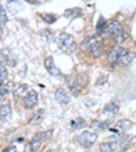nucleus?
<instances>
[{
	"label": "nucleus",
	"instance_id": "nucleus-1",
	"mask_svg": "<svg viewBox=\"0 0 136 152\" xmlns=\"http://www.w3.org/2000/svg\"><path fill=\"white\" fill-rule=\"evenodd\" d=\"M131 139L128 136H120L114 140H109L105 141L99 145V151L101 152H125L129 148Z\"/></svg>",
	"mask_w": 136,
	"mask_h": 152
},
{
	"label": "nucleus",
	"instance_id": "nucleus-2",
	"mask_svg": "<svg viewBox=\"0 0 136 152\" xmlns=\"http://www.w3.org/2000/svg\"><path fill=\"white\" fill-rule=\"evenodd\" d=\"M57 45L63 52H65L67 54H74L78 49V44H76V39L72 37L71 34H67V33H61V34L57 35L56 38Z\"/></svg>",
	"mask_w": 136,
	"mask_h": 152
},
{
	"label": "nucleus",
	"instance_id": "nucleus-3",
	"mask_svg": "<svg viewBox=\"0 0 136 152\" xmlns=\"http://www.w3.org/2000/svg\"><path fill=\"white\" fill-rule=\"evenodd\" d=\"M82 49L85 52L91 53L93 56L98 57L102 52V41L98 37H94V35L93 37H87L82 42Z\"/></svg>",
	"mask_w": 136,
	"mask_h": 152
},
{
	"label": "nucleus",
	"instance_id": "nucleus-4",
	"mask_svg": "<svg viewBox=\"0 0 136 152\" xmlns=\"http://www.w3.org/2000/svg\"><path fill=\"white\" fill-rule=\"evenodd\" d=\"M52 134H53V130H52V129L42 130V132H37L34 136L32 137L30 142H29V147H30V149H32L33 152H37L38 149L42 147V144H44L46 140L51 139Z\"/></svg>",
	"mask_w": 136,
	"mask_h": 152
},
{
	"label": "nucleus",
	"instance_id": "nucleus-5",
	"mask_svg": "<svg viewBox=\"0 0 136 152\" xmlns=\"http://www.w3.org/2000/svg\"><path fill=\"white\" fill-rule=\"evenodd\" d=\"M65 82H67V86H68L70 91L72 92L74 95H78L80 92V90H82L83 86L89 82V79L85 77V76L80 77V76H76V75H70L65 79Z\"/></svg>",
	"mask_w": 136,
	"mask_h": 152
},
{
	"label": "nucleus",
	"instance_id": "nucleus-6",
	"mask_svg": "<svg viewBox=\"0 0 136 152\" xmlns=\"http://www.w3.org/2000/svg\"><path fill=\"white\" fill-rule=\"evenodd\" d=\"M75 140H76V142H79L82 147L90 148V147H93L95 142H97L98 134L95 132H91V130H85V132H82L80 134H78Z\"/></svg>",
	"mask_w": 136,
	"mask_h": 152
},
{
	"label": "nucleus",
	"instance_id": "nucleus-7",
	"mask_svg": "<svg viewBox=\"0 0 136 152\" xmlns=\"http://www.w3.org/2000/svg\"><path fill=\"white\" fill-rule=\"evenodd\" d=\"M127 53H128V50L125 49V48L118 46V45H117V46H114L113 49L109 52V54H108V61H109V64H110L112 66H114L117 63H120L121 57L125 56Z\"/></svg>",
	"mask_w": 136,
	"mask_h": 152
},
{
	"label": "nucleus",
	"instance_id": "nucleus-8",
	"mask_svg": "<svg viewBox=\"0 0 136 152\" xmlns=\"http://www.w3.org/2000/svg\"><path fill=\"white\" fill-rule=\"evenodd\" d=\"M0 60H1L3 64H6V65H8V66H15L16 63H18L15 54H14L12 50L8 49V48H3V49L0 50Z\"/></svg>",
	"mask_w": 136,
	"mask_h": 152
},
{
	"label": "nucleus",
	"instance_id": "nucleus-9",
	"mask_svg": "<svg viewBox=\"0 0 136 152\" xmlns=\"http://www.w3.org/2000/svg\"><path fill=\"white\" fill-rule=\"evenodd\" d=\"M44 65H45V69L48 71L49 75L54 76V77H63V73H61V71L59 69V66L54 64V60L52 56H48L46 58H45Z\"/></svg>",
	"mask_w": 136,
	"mask_h": 152
},
{
	"label": "nucleus",
	"instance_id": "nucleus-10",
	"mask_svg": "<svg viewBox=\"0 0 136 152\" xmlns=\"http://www.w3.org/2000/svg\"><path fill=\"white\" fill-rule=\"evenodd\" d=\"M38 103V94L35 90H30L23 98V104L26 109H34Z\"/></svg>",
	"mask_w": 136,
	"mask_h": 152
},
{
	"label": "nucleus",
	"instance_id": "nucleus-11",
	"mask_svg": "<svg viewBox=\"0 0 136 152\" xmlns=\"http://www.w3.org/2000/svg\"><path fill=\"white\" fill-rule=\"evenodd\" d=\"M54 98L60 104H68L70 103V92L63 87H59L54 91Z\"/></svg>",
	"mask_w": 136,
	"mask_h": 152
},
{
	"label": "nucleus",
	"instance_id": "nucleus-12",
	"mask_svg": "<svg viewBox=\"0 0 136 152\" xmlns=\"http://www.w3.org/2000/svg\"><path fill=\"white\" fill-rule=\"evenodd\" d=\"M120 30H121L120 22H117V20H112V22H108V23H106V26H105V28H104V31H102V34L113 37V35L116 34V33H118Z\"/></svg>",
	"mask_w": 136,
	"mask_h": 152
},
{
	"label": "nucleus",
	"instance_id": "nucleus-13",
	"mask_svg": "<svg viewBox=\"0 0 136 152\" xmlns=\"http://www.w3.org/2000/svg\"><path fill=\"white\" fill-rule=\"evenodd\" d=\"M131 126H132V122H131V121L121 120V121H118V122L114 124L113 126L109 128V130H110V132H113V133H118V134H121L124 130H127L128 128H131Z\"/></svg>",
	"mask_w": 136,
	"mask_h": 152
},
{
	"label": "nucleus",
	"instance_id": "nucleus-14",
	"mask_svg": "<svg viewBox=\"0 0 136 152\" xmlns=\"http://www.w3.org/2000/svg\"><path fill=\"white\" fill-rule=\"evenodd\" d=\"M91 128L95 130H104V129H106V128H110V122H109V121L94 120L91 122Z\"/></svg>",
	"mask_w": 136,
	"mask_h": 152
},
{
	"label": "nucleus",
	"instance_id": "nucleus-15",
	"mask_svg": "<svg viewBox=\"0 0 136 152\" xmlns=\"http://www.w3.org/2000/svg\"><path fill=\"white\" fill-rule=\"evenodd\" d=\"M104 113L109 114V115H114L118 113V104L116 102H109L106 106L104 107Z\"/></svg>",
	"mask_w": 136,
	"mask_h": 152
},
{
	"label": "nucleus",
	"instance_id": "nucleus-16",
	"mask_svg": "<svg viewBox=\"0 0 136 152\" xmlns=\"http://www.w3.org/2000/svg\"><path fill=\"white\" fill-rule=\"evenodd\" d=\"M29 91H30V90H29L27 84H19L18 87L14 90V95H15V98H21V96L25 98V95L27 94Z\"/></svg>",
	"mask_w": 136,
	"mask_h": 152
},
{
	"label": "nucleus",
	"instance_id": "nucleus-17",
	"mask_svg": "<svg viewBox=\"0 0 136 152\" xmlns=\"http://www.w3.org/2000/svg\"><path fill=\"white\" fill-rule=\"evenodd\" d=\"M11 113H12V107L10 103H4L0 106V120H6Z\"/></svg>",
	"mask_w": 136,
	"mask_h": 152
},
{
	"label": "nucleus",
	"instance_id": "nucleus-18",
	"mask_svg": "<svg viewBox=\"0 0 136 152\" xmlns=\"http://www.w3.org/2000/svg\"><path fill=\"white\" fill-rule=\"evenodd\" d=\"M42 117H44V110H42V109L35 110L34 114H33V117L29 120V124H30V125H32V124H40L42 120Z\"/></svg>",
	"mask_w": 136,
	"mask_h": 152
},
{
	"label": "nucleus",
	"instance_id": "nucleus-19",
	"mask_svg": "<svg viewBox=\"0 0 136 152\" xmlns=\"http://www.w3.org/2000/svg\"><path fill=\"white\" fill-rule=\"evenodd\" d=\"M71 129H82L86 126V120L85 118H76V120L71 121Z\"/></svg>",
	"mask_w": 136,
	"mask_h": 152
},
{
	"label": "nucleus",
	"instance_id": "nucleus-20",
	"mask_svg": "<svg viewBox=\"0 0 136 152\" xmlns=\"http://www.w3.org/2000/svg\"><path fill=\"white\" fill-rule=\"evenodd\" d=\"M135 58H136V56H135V53H129L128 52L125 56H123L121 57V60H120V63L121 64H124V65H131V64L135 61Z\"/></svg>",
	"mask_w": 136,
	"mask_h": 152
},
{
	"label": "nucleus",
	"instance_id": "nucleus-21",
	"mask_svg": "<svg viewBox=\"0 0 136 152\" xmlns=\"http://www.w3.org/2000/svg\"><path fill=\"white\" fill-rule=\"evenodd\" d=\"M127 37H128V34L125 31H118V33H116V34L113 35V39H114V42L116 44H118V46H120V44H123L125 39H127Z\"/></svg>",
	"mask_w": 136,
	"mask_h": 152
},
{
	"label": "nucleus",
	"instance_id": "nucleus-22",
	"mask_svg": "<svg viewBox=\"0 0 136 152\" xmlns=\"http://www.w3.org/2000/svg\"><path fill=\"white\" fill-rule=\"evenodd\" d=\"M12 87H14V84H12V82H8V83H6V84H3V87L0 88V96H7V95L11 92V90H12Z\"/></svg>",
	"mask_w": 136,
	"mask_h": 152
},
{
	"label": "nucleus",
	"instance_id": "nucleus-23",
	"mask_svg": "<svg viewBox=\"0 0 136 152\" xmlns=\"http://www.w3.org/2000/svg\"><path fill=\"white\" fill-rule=\"evenodd\" d=\"M64 15L68 16V18L80 16V15H82V10H80V8H70V10H67L65 12H64Z\"/></svg>",
	"mask_w": 136,
	"mask_h": 152
},
{
	"label": "nucleus",
	"instance_id": "nucleus-24",
	"mask_svg": "<svg viewBox=\"0 0 136 152\" xmlns=\"http://www.w3.org/2000/svg\"><path fill=\"white\" fill-rule=\"evenodd\" d=\"M7 77H8V72H7V68H6V65H4V64L0 61V80L3 82V80H6Z\"/></svg>",
	"mask_w": 136,
	"mask_h": 152
},
{
	"label": "nucleus",
	"instance_id": "nucleus-25",
	"mask_svg": "<svg viewBox=\"0 0 136 152\" xmlns=\"http://www.w3.org/2000/svg\"><path fill=\"white\" fill-rule=\"evenodd\" d=\"M41 18L44 19L46 23H53L57 19L56 15H53V14H41Z\"/></svg>",
	"mask_w": 136,
	"mask_h": 152
},
{
	"label": "nucleus",
	"instance_id": "nucleus-26",
	"mask_svg": "<svg viewBox=\"0 0 136 152\" xmlns=\"http://www.w3.org/2000/svg\"><path fill=\"white\" fill-rule=\"evenodd\" d=\"M106 20H105V18L104 16H101L99 18V22H98V25H97V33L98 34H102V31H104V28H105V26H106Z\"/></svg>",
	"mask_w": 136,
	"mask_h": 152
},
{
	"label": "nucleus",
	"instance_id": "nucleus-27",
	"mask_svg": "<svg viewBox=\"0 0 136 152\" xmlns=\"http://www.w3.org/2000/svg\"><path fill=\"white\" fill-rule=\"evenodd\" d=\"M7 20H8V18H7V12H6V10H4L3 4L0 3V23H6Z\"/></svg>",
	"mask_w": 136,
	"mask_h": 152
},
{
	"label": "nucleus",
	"instance_id": "nucleus-28",
	"mask_svg": "<svg viewBox=\"0 0 136 152\" xmlns=\"http://www.w3.org/2000/svg\"><path fill=\"white\" fill-rule=\"evenodd\" d=\"M7 4H8V7H10V8H11V10H12V11H14V14H16V11H18V8H19V7H21V6H22V4L19 3V1H8V3H7Z\"/></svg>",
	"mask_w": 136,
	"mask_h": 152
},
{
	"label": "nucleus",
	"instance_id": "nucleus-29",
	"mask_svg": "<svg viewBox=\"0 0 136 152\" xmlns=\"http://www.w3.org/2000/svg\"><path fill=\"white\" fill-rule=\"evenodd\" d=\"M14 151H15V148H14V147H7V148L3 149L1 152H14Z\"/></svg>",
	"mask_w": 136,
	"mask_h": 152
},
{
	"label": "nucleus",
	"instance_id": "nucleus-30",
	"mask_svg": "<svg viewBox=\"0 0 136 152\" xmlns=\"http://www.w3.org/2000/svg\"><path fill=\"white\" fill-rule=\"evenodd\" d=\"M1 35H3V26L0 23V38H1Z\"/></svg>",
	"mask_w": 136,
	"mask_h": 152
},
{
	"label": "nucleus",
	"instance_id": "nucleus-31",
	"mask_svg": "<svg viewBox=\"0 0 136 152\" xmlns=\"http://www.w3.org/2000/svg\"><path fill=\"white\" fill-rule=\"evenodd\" d=\"M48 152H59L57 149H51V151H48Z\"/></svg>",
	"mask_w": 136,
	"mask_h": 152
},
{
	"label": "nucleus",
	"instance_id": "nucleus-32",
	"mask_svg": "<svg viewBox=\"0 0 136 152\" xmlns=\"http://www.w3.org/2000/svg\"><path fill=\"white\" fill-rule=\"evenodd\" d=\"M1 87H3V82H1V80H0V88H1Z\"/></svg>",
	"mask_w": 136,
	"mask_h": 152
}]
</instances>
